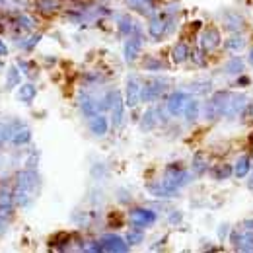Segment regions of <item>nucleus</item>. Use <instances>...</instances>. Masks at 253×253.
Segmentation results:
<instances>
[{
	"label": "nucleus",
	"mask_w": 253,
	"mask_h": 253,
	"mask_svg": "<svg viewBox=\"0 0 253 253\" xmlns=\"http://www.w3.org/2000/svg\"><path fill=\"white\" fill-rule=\"evenodd\" d=\"M144 66H146L148 70H160V68H162V63H158V61H146Z\"/></svg>",
	"instance_id": "32"
},
{
	"label": "nucleus",
	"mask_w": 253,
	"mask_h": 253,
	"mask_svg": "<svg viewBox=\"0 0 253 253\" xmlns=\"http://www.w3.org/2000/svg\"><path fill=\"white\" fill-rule=\"evenodd\" d=\"M187 99H189V95L185 94V92H173V94L168 97V103H166L168 113H169V115H173V117L181 115V113H183V109H185Z\"/></svg>",
	"instance_id": "6"
},
{
	"label": "nucleus",
	"mask_w": 253,
	"mask_h": 253,
	"mask_svg": "<svg viewBox=\"0 0 253 253\" xmlns=\"http://www.w3.org/2000/svg\"><path fill=\"white\" fill-rule=\"evenodd\" d=\"M246 101H248V97L244 94H228V99H226V103H224L222 117H228V119L236 117V115L246 107Z\"/></svg>",
	"instance_id": "4"
},
{
	"label": "nucleus",
	"mask_w": 253,
	"mask_h": 253,
	"mask_svg": "<svg viewBox=\"0 0 253 253\" xmlns=\"http://www.w3.org/2000/svg\"><path fill=\"white\" fill-rule=\"evenodd\" d=\"M35 94H37V90H35L33 84H22L20 90H18V99L24 101V103H32Z\"/></svg>",
	"instance_id": "16"
},
{
	"label": "nucleus",
	"mask_w": 253,
	"mask_h": 253,
	"mask_svg": "<svg viewBox=\"0 0 253 253\" xmlns=\"http://www.w3.org/2000/svg\"><path fill=\"white\" fill-rule=\"evenodd\" d=\"M189 59V47L185 43H177L175 49H173V61L175 63H183Z\"/></svg>",
	"instance_id": "23"
},
{
	"label": "nucleus",
	"mask_w": 253,
	"mask_h": 253,
	"mask_svg": "<svg viewBox=\"0 0 253 253\" xmlns=\"http://www.w3.org/2000/svg\"><path fill=\"white\" fill-rule=\"evenodd\" d=\"M125 240L130 244V246H136V244H140V242L144 240V234H142V230H140V228H136V230H130V232L126 234Z\"/></svg>",
	"instance_id": "27"
},
{
	"label": "nucleus",
	"mask_w": 253,
	"mask_h": 253,
	"mask_svg": "<svg viewBox=\"0 0 253 253\" xmlns=\"http://www.w3.org/2000/svg\"><path fill=\"white\" fill-rule=\"evenodd\" d=\"M230 175H232V166H228V164H222L216 169H212V177H214L216 181H224V179H228Z\"/></svg>",
	"instance_id": "25"
},
{
	"label": "nucleus",
	"mask_w": 253,
	"mask_h": 253,
	"mask_svg": "<svg viewBox=\"0 0 253 253\" xmlns=\"http://www.w3.org/2000/svg\"><path fill=\"white\" fill-rule=\"evenodd\" d=\"M18 84H20V72H18L16 66H12V68L8 70V82H6V88H16Z\"/></svg>",
	"instance_id": "28"
},
{
	"label": "nucleus",
	"mask_w": 253,
	"mask_h": 253,
	"mask_svg": "<svg viewBox=\"0 0 253 253\" xmlns=\"http://www.w3.org/2000/svg\"><path fill=\"white\" fill-rule=\"evenodd\" d=\"M90 130L95 136H105L109 130V119L105 115H99V113L90 117Z\"/></svg>",
	"instance_id": "11"
},
{
	"label": "nucleus",
	"mask_w": 253,
	"mask_h": 253,
	"mask_svg": "<svg viewBox=\"0 0 253 253\" xmlns=\"http://www.w3.org/2000/svg\"><path fill=\"white\" fill-rule=\"evenodd\" d=\"M39 39H41V35H33V37L28 39V43H22V47H24V49H33V47H35V43H37Z\"/></svg>",
	"instance_id": "30"
},
{
	"label": "nucleus",
	"mask_w": 253,
	"mask_h": 253,
	"mask_svg": "<svg viewBox=\"0 0 253 253\" xmlns=\"http://www.w3.org/2000/svg\"><path fill=\"white\" fill-rule=\"evenodd\" d=\"M218 45H220V33H218V30L209 28V30L203 32V35H201V49L203 51H212Z\"/></svg>",
	"instance_id": "10"
},
{
	"label": "nucleus",
	"mask_w": 253,
	"mask_h": 253,
	"mask_svg": "<svg viewBox=\"0 0 253 253\" xmlns=\"http://www.w3.org/2000/svg\"><path fill=\"white\" fill-rule=\"evenodd\" d=\"M250 171H252V162H250V158H248V156L238 158L236 166H234V175H236L238 179H244Z\"/></svg>",
	"instance_id": "12"
},
{
	"label": "nucleus",
	"mask_w": 253,
	"mask_h": 253,
	"mask_svg": "<svg viewBox=\"0 0 253 253\" xmlns=\"http://www.w3.org/2000/svg\"><path fill=\"white\" fill-rule=\"evenodd\" d=\"M128 216H130V222L134 228H146L156 222V212L150 209H134V211H130Z\"/></svg>",
	"instance_id": "5"
},
{
	"label": "nucleus",
	"mask_w": 253,
	"mask_h": 253,
	"mask_svg": "<svg viewBox=\"0 0 253 253\" xmlns=\"http://www.w3.org/2000/svg\"><path fill=\"white\" fill-rule=\"evenodd\" d=\"M148 33L154 37V39H160L164 33H166V24L162 22V18H152L150 24H148Z\"/></svg>",
	"instance_id": "18"
},
{
	"label": "nucleus",
	"mask_w": 253,
	"mask_h": 253,
	"mask_svg": "<svg viewBox=\"0 0 253 253\" xmlns=\"http://www.w3.org/2000/svg\"><path fill=\"white\" fill-rule=\"evenodd\" d=\"M238 244H242V246H238V250H242V252H253V232L242 234V240H238Z\"/></svg>",
	"instance_id": "26"
},
{
	"label": "nucleus",
	"mask_w": 253,
	"mask_h": 253,
	"mask_svg": "<svg viewBox=\"0 0 253 253\" xmlns=\"http://www.w3.org/2000/svg\"><path fill=\"white\" fill-rule=\"evenodd\" d=\"M134 2H146V0H134Z\"/></svg>",
	"instance_id": "38"
},
{
	"label": "nucleus",
	"mask_w": 253,
	"mask_h": 253,
	"mask_svg": "<svg viewBox=\"0 0 253 253\" xmlns=\"http://www.w3.org/2000/svg\"><path fill=\"white\" fill-rule=\"evenodd\" d=\"M250 64H252V66H253V49H252V51H250Z\"/></svg>",
	"instance_id": "36"
},
{
	"label": "nucleus",
	"mask_w": 253,
	"mask_h": 253,
	"mask_svg": "<svg viewBox=\"0 0 253 253\" xmlns=\"http://www.w3.org/2000/svg\"><path fill=\"white\" fill-rule=\"evenodd\" d=\"M242 226H244L242 230H246V232H253V220H246Z\"/></svg>",
	"instance_id": "34"
},
{
	"label": "nucleus",
	"mask_w": 253,
	"mask_h": 253,
	"mask_svg": "<svg viewBox=\"0 0 253 253\" xmlns=\"http://www.w3.org/2000/svg\"><path fill=\"white\" fill-rule=\"evenodd\" d=\"M224 22H226V28L232 30V32H238V30L244 28V20H242L238 14H232V12L224 16Z\"/></svg>",
	"instance_id": "21"
},
{
	"label": "nucleus",
	"mask_w": 253,
	"mask_h": 253,
	"mask_svg": "<svg viewBox=\"0 0 253 253\" xmlns=\"http://www.w3.org/2000/svg\"><path fill=\"white\" fill-rule=\"evenodd\" d=\"M30 140H32V130L24 125V123H14L12 125V142L16 146H24Z\"/></svg>",
	"instance_id": "9"
},
{
	"label": "nucleus",
	"mask_w": 253,
	"mask_h": 253,
	"mask_svg": "<svg viewBox=\"0 0 253 253\" xmlns=\"http://www.w3.org/2000/svg\"><path fill=\"white\" fill-rule=\"evenodd\" d=\"M250 187L253 189V173H252V177H250Z\"/></svg>",
	"instance_id": "37"
},
{
	"label": "nucleus",
	"mask_w": 253,
	"mask_h": 253,
	"mask_svg": "<svg viewBox=\"0 0 253 253\" xmlns=\"http://www.w3.org/2000/svg\"><path fill=\"white\" fill-rule=\"evenodd\" d=\"M123 101H121V95L119 92L115 94V99H113V105H111V113H113V125L119 126L121 121H123Z\"/></svg>",
	"instance_id": "14"
},
{
	"label": "nucleus",
	"mask_w": 253,
	"mask_h": 253,
	"mask_svg": "<svg viewBox=\"0 0 253 253\" xmlns=\"http://www.w3.org/2000/svg\"><path fill=\"white\" fill-rule=\"evenodd\" d=\"M156 123H158V111H156V109H148V111L144 113V117H142L140 126H142V130H150V128L156 126Z\"/></svg>",
	"instance_id": "20"
},
{
	"label": "nucleus",
	"mask_w": 253,
	"mask_h": 253,
	"mask_svg": "<svg viewBox=\"0 0 253 253\" xmlns=\"http://www.w3.org/2000/svg\"><path fill=\"white\" fill-rule=\"evenodd\" d=\"M140 49H142V37L138 33L136 35H130L125 41V45H123V55H125L126 63H132L138 57Z\"/></svg>",
	"instance_id": "8"
},
{
	"label": "nucleus",
	"mask_w": 253,
	"mask_h": 253,
	"mask_svg": "<svg viewBox=\"0 0 253 253\" xmlns=\"http://www.w3.org/2000/svg\"><path fill=\"white\" fill-rule=\"evenodd\" d=\"M80 109H82V113L86 117H94V115H97V111H99V105L95 103L92 97H84L80 101Z\"/></svg>",
	"instance_id": "17"
},
{
	"label": "nucleus",
	"mask_w": 253,
	"mask_h": 253,
	"mask_svg": "<svg viewBox=\"0 0 253 253\" xmlns=\"http://www.w3.org/2000/svg\"><path fill=\"white\" fill-rule=\"evenodd\" d=\"M6 53H8V47H6V45L0 41V55H6Z\"/></svg>",
	"instance_id": "35"
},
{
	"label": "nucleus",
	"mask_w": 253,
	"mask_h": 253,
	"mask_svg": "<svg viewBox=\"0 0 253 253\" xmlns=\"http://www.w3.org/2000/svg\"><path fill=\"white\" fill-rule=\"evenodd\" d=\"M226 72L232 74V76L244 74V61H242L240 57H232V59L226 63Z\"/></svg>",
	"instance_id": "19"
},
{
	"label": "nucleus",
	"mask_w": 253,
	"mask_h": 253,
	"mask_svg": "<svg viewBox=\"0 0 253 253\" xmlns=\"http://www.w3.org/2000/svg\"><path fill=\"white\" fill-rule=\"evenodd\" d=\"M14 195L10 191H0V214H6V212H12L14 209Z\"/></svg>",
	"instance_id": "15"
},
{
	"label": "nucleus",
	"mask_w": 253,
	"mask_h": 253,
	"mask_svg": "<svg viewBox=\"0 0 253 253\" xmlns=\"http://www.w3.org/2000/svg\"><path fill=\"white\" fill-rule=\"evenodd\" d=\"M199 113H201V103H199L197 99H187V103H185V109H183V115H185V119H187L189 123H193V121H197Z\"/></svg>",
	"instance_id": "13"
},
{
	"label": "nucleus",
	"mask_w": 253,
	"mask_h": 253,
	"mask_svg": "<svg viewBox=\"0 0 253 253\" xmlns=\"http://www.w3.org/2000/svg\"><path fill=\"white\" fill-rule=\"evenodd\" d=\"M119 32L123 35H132V33H138V28H134V24H132V20L128 16H123L119 20Z\"/></svg>",
	"instance_id": "24"
},
{
	"label": "nucleus",
	"mask_w": 253,
	"mask_h": 253,
	"mask_svg": "<svg viewBox=\"0 0 253 253\" xmlns=\"http://www.w3.org/2000/svg\"><path fill=\"white\" fill-rule=\"evenodd\" d=\"M244 47H246V39L242 35H232L226 41V49L228 51H242Z\"/></svg>",
	"instance_id": "22"
},
{
	"label": "nucleus",
	"mask_w": 253,
	"mask_h": 253,
	"mask_svg": "<svg viewBox=\"0 0 253 253\" xmlns=\"http://www.w3.org/2000/svg\"><path fill=\"white\" fill-rule=\"evenodd\" d=\"M140 101H142V84L138 82L136 76H128V80H126L125 105L126 107H136Z\"/></svg>",
	"instance_id": "3"
},
{
	"label": "nucleus",
	"mask_w": 253,
	"mask_h": 253,
	"mask_svg": "<svg viewBox=\"0 0 253 253\" xmlns=\"http://www.w3.org/2000/svg\"><path fill=\"white\" fill-rule=\"evenodd\" d=\"M37 185H39V177H37V173L33 169L22 171L18 175V187H16V193H14V199L18 201V205L28 207L30 201L33 199V191L37 189Z\"/></svg>",
	"instance_id": "1"
},
{
	"label": "nucleus",
	"mask_w": 253,
	"mask_h": 253,
	"mask_svg": "<svg viewBox=\"0 0 253 253\" xmlns=\"http://www.w3.org/2000/svg\"><path fill=\"white\" fill-rule=\"evenodd\" d=\"M12 140V125H4L0 123V142Z\"/></svg>",
	"instance_id": "29"
},
{
	"label": "nucleus",
	"mask_w": 253,
	"mask_h": 253,
	"mask_svg": "<svg viewBox=\"0 0 253 253\" xmlns=\"http://www.w3.org/2000/svg\"><path fill=\"white\" fill-rule=\"evenodd\" d=\"M103 252H126L128 250V242L123 240L121 236H115V234H105L101 240H99Z\"/></svg>",
	"instance_id": "7"
},
{
	"label": "nucleus",
	"mask_w": 253,
	"mask_h": 253,
	"mask_svg": "<svg viewBox=\"0 0 253 253\" xmlns=\"http://www.w3.org/2000/svg\"><path fill=\"white\" fill-rule=\"evenodd\" d=\"M20 24H24V28H28V30L33 28V22L28 18V16H20Z\"/></svg>",
	"instance_id": "33"
},
{
	"label": "nucleus",
	"mask_w": 253,
	"mask_h": 253,
	"mask_svg": "<svg viewBox=\"0 0 253 253\" xmlns=\"http://www.w3.org/2000/svg\"><path fill=\"white\" fill-rule=\"evenodd\" d=\"M166 92V80L162 78H150L142 84V101L150 103V101H156L160 95Z\"/></svg>",
	"instance_id": "2"
},
{
	"label": "nucleus",
	"mask_w": 253,
	"mask_h": 253,
	"mask_svg": "<svg viewBox=\"0 0 253 253\" xmlns=\"http://www.w3.org/2000/svg\"><path fill=\"white\" fill-rule=\"evenodd\" d=\"M193 168H195V171H197V173H203L205 164H203V158H201V156H197V158H195V162H193Z\"/></svg>",
	"instance_id": "31"
}]
</instances>
